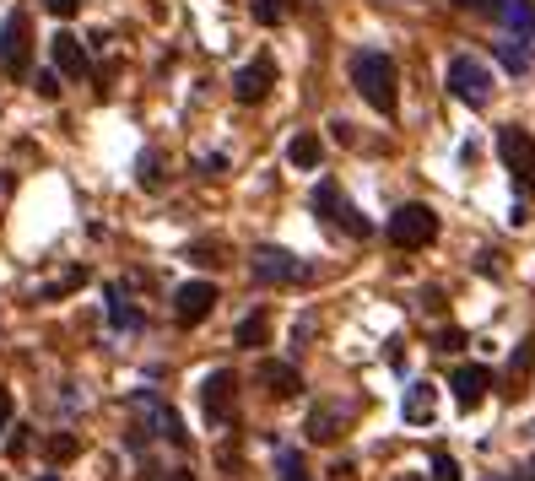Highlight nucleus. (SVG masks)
<instances>
[{
    "label": "nucleus",
    "instance_id": "obj_4",
    "mask_svg": "<svg viewBox=\"0 0 535 481\" xmlns=\"http://www.w3.org/2000/svg\"><path fill=\"white\" fill-rule=\"evenodd\" d=\"M438 238V217L427 206H417V200H411V206H400L395 217H390V244L395 249H427Z\"/></svg>",
    "mask_w": 535,
    "mask_h": 481
},
{
    "label": "nucleus",
    "instance_id": "obj_25",
    "mask_svg": "<svg viewBox=\"0 0 535 481\" xmlns=\"http://www.w3.org/2000/svg\"><path fill=\"white\" fill-rule=\"evenodd\" d=\"M82 282H87V271H71V276H65V282L44 287V292H38V298H44V303H55V298H65V292H71V287H82Z\"/></svg>",
    "mask_w": 535,
    "mask_h": 481
},
{
    "label": "nucleus",
    "instance_id": "obj_2",
    "mask_svg": "<svg viewBox=\"0 0 535 481\" xmlns=\"http://www.w3.org/2000/svg\"><path fill=\"white\" fill-rule=\"evenodd\" d=\"M33 60V28H28V11H11L0 22V71L6 76H28Z\"/></svg>",
    "mask_w": 535,
    "mask_h": 481
},
{
    "label": "nucleus",
    "instance_id": "obj_27",
    "mask_svg": "<svg viewBox=\"0 0 535 481\" xmlns=\"http://www.w3.org/2000/svg\"><path fill=\"white\" fill-rule=\"evenodd\" d=\"M44 11H49V17H76V11H82V0H44Z\"/></svg>",
    "mask_w": 535,
    "mask_h": 481
},
{
    "label": "nucleus",
    "instance_id": "obj_3",
    "mask_svg": "<svg viewBox=\"0 0 535 481\" xmlns=\"http://www.w3.org/2000/svg\"><path fill=\"white\" fill-rule=\"evenodd\" d=\"M309 200H314V211H319V217H330V222L341 227V233H352V238H368V217H357V206L341 195V184H336V179H319Z\"/></svg>",
    "mask_w": 535,
    "mask_h": 481
},
{
    "label": "nucleus",
    "instance_id": "obj_21",
    "mask_svg": "<svg viewBox=\"0 0 535 481\" xmlns=\"http://www.w3.org/2000/svg\"><path fill=\"white\" fill-rule=\"evenodd\" d=\"M336 427H341V411L325 406V411H314V417H309V438H314V444H319V438H336Z\"/></svg>",
    "mask_w": 535,
    "mask_h": 481
},
{
    "label": "nucleus",
    "instance_id": "obj_11",
    "mask_svg": "<svg viewBox=\"0 0 535 481\" xmlns=\"http://www.w3.org/2000/svg\"><path fill=\"white\" fill-rule=\"evenodd\" d=\"M292 276H303V271L292 265L287 249H271V244H260V249H254V282H265V287H271V282H292Z\"/></svg>",
    "mask_w": 535,
    "mask_h": 481
},
{
    "label": "nucleus",
    "instance_id": "obj_20",
    "mask_svg": "<svg viewBox=\"0 0 535 481\" xmlns=\"http://www.w3.org/2000/svg\"><path fill=\"white\" fill-rule=\"evenodd\" d=\"M271 341V325H265V314H249L244 325H238V346H265Z\"/></svg>",
    "mask_w": 535,
    "mask_h": 481
},
{
    "label": "nucleus",
    "instance_id": "obj_8",
    "mask_svg": "<svg viewBox=\"0 0 535 481\" xmlns=\"http://www.w3.org/2000/svg\"><path fill=\"white\" fill-rule=\"evenodd\" d=\"M211 309H217V287L211 282H184L173 292V319H179V325H206Z\"/></svg>",
    "mask_w": 535,
    "mask_h": 481
},
{
    "label": "nucleus",
    "instance_id": "obj_31",
    "mask_svg": "<svg viewBox=\"0 0 535 481\" xmlns=\"http://www.w3.org/2000/svg\"><path fill=\"white\" fill-rule=\"evenodd\" d=\"M44 481H55V476H44Z\"/></svg>",
    "mask_w": 535,
    "mask_h": 481
},
{
    "label": "nucleus",
    "instance_id": "obj_18",
    "mask_svg": "<svg viewBox=\"0 0 535 481\" xmlns=\"http://www.w3.org/2000/svg\"><path fill=\"white\" fill-rule=\"evenodd\" d=\"M530 368H535V336H525L514 346V357H508V384H525Z\"/></svg>",
    "mask_w": 535,
    "mask_h": 481
},
{
    "label": "nucleus",
    "instance_id": "obj_13",
    "mask_svg": "<svg viewBox=\"0 0 535 481\" xmlns=\"http://www.w3.org/2000/svg\"><path fill=\"white\" fill-rule=\"evenodd\" d=\"M492 390V368H481V363H465L460 373H454V400H460L465 411L481 406V395Z\"/></svg>",
    "mask_w": 535,
    "mask_h": 481
},
{
    "label": "nucleus",
    "instance_id": "obj_17",
    "mask_svg": "<svg viewBox=\"0 0 535 481\" xmlns=\"http://www.w3.org/2000/svg\"><path fill=\"white\" fill-rule=\"evenodd\" d=\"M492 49H498V60H503L514 76H525V71H530V49H525V38H514V33H508V38H498Z\"/></svg>",
    "mask_w": 535,
    "mask_h": 481
},
{
    "label": "nucleus",
    "instance_id": "obj_16",
    "mask_svg": "<svg viewBox=\"0 0 535 481\" xmlns=\"http://www.w3.org/2000/svg\"><path fill=\"white\" fill-rule=\"evenodd\" d=\"M319 157H325L319 136H292V141H287V163H292V168H319Z\"/></svg>",
    "mask_w": 535,
    "mask_h": 481
},
{
    "label": "nucleus",
    "instance_id": "obj_12",
    "mask_svg": "<svg viewBox=\"0 0 535 481\" xmlns=\"http://www.w3.org/2000/svg\"><path fill=\"white\" fill-rule=\"evenodd\" d=\"M49 55H55V71H60V76H76V82L92 71V65H87V49H82V38H76V33H55Z\"/></svg>",
    "mask_w": 535,
    "mask_h": 481
},
{
    "label": "nucleus",
    "instance_id": "obj_32",
    "mask_svg": "<svg viewBox=\"0 0 535 481\" xmlns=\"http://www.w3.org/2000/svg\"><path fill=\"white\" fill-rule=\"evenodd\" d=\"M0 481H6V476H0Z\"/></svg>",
    "mask_w": 535,
    "mask_h": 481
},
{
    "label": "nucleus",
    "instance_id": "obj_15",
    "mask_svg": "<svg viewBox=\"0 0 535 481\" xmlns=\"http://www.w3.org/2000/svg\"><path fill=\"white\" fill-rule=\"evenodd\" d=\"M433 406H438V390H433V384H411V390H406V400H400V411H406V422L411 427H427V422H433Z\"/></svg>",
    "mask_w": 535,
    "mask_h": 481
},
{
    "label": "nucleus",
    "instance_id": "obj_1",
    "mask_svg": "<svg viewBox=\"0 0 535 481\" xmlns=\"http://www.w3.org/2000/svg\"><path fill=\"white\" fill-rule=\"evenodd\" d=\"M352 87L363 92L379 114H395L400 76H395V60L384 55V49H357V55H352Z\"/></svg>",
    "mask_w": 535,
    "mask_h": 481
},
{
    "label": "nucleus",
    "instance_id": "obj_29",
    "mask_svg": "<svg viewBox=\"0 0 535 481\" xmlns=\"http://www.w3.org/2000/svg\"><path fill=\"white\" fill-rule=\"evenodd\" d=\"M11 427V390H0V433Z\"/></svg>",
    "mask_w": 535,
    "mask_h": 481
},
{
    "label": "nucleus",
    "instance_id": "obj_9",
    "mask_svg": "<svg viewBox=\"0 0 535 481\" xmlns=\"http://www.w3.org/2000/svg\"><path fill=\"white\" fill-rule=\"evenodd\" d=\"M492 22H503L514 38H535V6L530 0H476Z\"/></svg>",
    "mask_w": 535,
    "mask_h": 481
},
{
    "label": "nucleus",
    "instance_id": "obj_14",
    "mask_svg": "<svg viewBox=\"0 0 535 481\" xmlns=\"http://www.w3.org/2000/svg\"><path fill=\"white\" fill-rule=\"evenodd\" d=\"M260 384H265L271 395H282V400L303 395V379H298V368H292V363H271V357L260 363Z\"/></svg>",
    "mask_w": 535,
    "mask_h": 481
},
{
    "label": "nucleus",
    "instance_id": "obj_19",
    "mask_svg": "<svg viewBox=\"0 0 535 481\" xmlns=\"http://www.w3.org/2000/svg\"><path fill=\"white\" fill-rule=\"evenodd\" d=\"M109 319H114L119 330H136V325H141V314L125 303V292H119V287H109Z\"/></svg>",
    "mask_w": 535,
    "mask_h": 481
},
{
    "label": "nucleus",
    "instance_id": "obj_23",
    "mask_svg": "<svg viewBox=\"0 0 535 481\" xmlns=\"http://www.w3.org/2000/svg\"><path fill=\"white\" fill-rule=\"evenodd\" d=\"M49 460H55V465L76 460V433H55V438H49Z\"/></svg>",
    "mask_w": 535,
    "mask_h": 481
},
{
    "label": "nucleus",
    "instance_id": "obj_24",
    "mask_svg": "<svg viewBox=\"0 0 535 481\" xmlns=\"http://www.w3.org/2000/svg\"><path fill=\"white\" fill-rule=\"evenodd\" d=\"M427 481H465L460 476V460H449V454H433V476Z\"/></svg>",
    "mask_w": 535,
    "mask_h": 481
},
{
    "label": "nucleus",
    "instance_id": "obj_28",
    "mask_svg": "<svg viewBox=\"0 0 535 481\" xmlns=\"http://www.w3.org/2000/svg\"><path fill=\"white\" fill-rule=\"evenodd\" d=\"M460 346H465V330H438V352H460Z\"/></svg>",
    "mask_w": 535,
    "mask_h": 481
},
{
    "label": "nucleus",
    "instance_id": "obj_26",
    "mask_svg": "<svg viewBox=\"0 0 535 481\" xmlns=\"http://www.w3.org/2000/svg\"><path fill=\"white\" fill-rule=\"evenodd\" d=\"M38 98H60V71H38Z\"/></svg>",
    "mask_w": 535,
    "mask_h": 481
},
{
    "label": "nucleus",
    "instance_id": "obj_6",
    "mask_svg": "<svg viewBox=\"0 0 535 481\" xmlns=\"http://www.w3.org/2000/svg\"><path fill=\"white\" fill-rule=\"evenodd\" d=\"M498 157L519 184H535V136L530 130H519V125L498 130Z\"/></svg>",
    "mask_w": 535,
    "mask_h": 481
},
{
    "label": "nucleus",
    "instance_id": "obj_10",
    "mask_svg": "<svg viewBox=\"0 0 535 481\" xmlns=\"http://www.w3.org/2000/svg\"><path fill=\"white\" fill-rule=\"evenodd\" d=\"M271 87H276V60H265V55L249 60L244 71L233 76V98H238V103H260Z\"/></svg>",
    "mask_w": 535,
    "mask_h": 481
},
{
    "label": "nucleus",
    "instance_id": "obj_30",
    "mask_svg": "<svg viewBox=\"0 0 535 481\" xmlns=\"http://www.w3.org/2000/svg\"><path fill=\"white\" fill-rule=\"evenodd\" d=\"M173 481H195V476L190 471H173Z\"/></svg>",
    "mask_w": 535,
    "mask_h": 481
},
{
    "label": "nucleus",
    "instance_id": "obj_5",
    "mask_svg": "<svg viewBox=\"0 0 535 481\" xmlns=\"http://www.w3.org/2000/svg\"><path fill=\"white\" fill-rule=\"evenodd\" d=\"M449 92L460 103H471V109H481V103H492V71L471 55H454L449 60Z\"/></svg>",
    "mask_w": 535,
    "mask_h": 481
},
{
    "label": "nucleus",
    "instance_id": "obj_22",
    "mask_svg": "<svg viewBox=\"0 0 535 481\" xmlns=\"http://www.w3.org/2000/svg\"><path fill=\"white\" fill-rule=\"evenodd\" d=\"M282 17H287V0H254V22L260 28H276Z\"/></svg>",
    "mask_w": 535,
    "mask_h": 481
},
{
    "label": "nucleus",
    "instance_id": "obj_7",
    "mask_svg": "<svg viewBox=\"0 0 535 481\" xmlns=\"http://www.w3.org/2000/svg\"><path fill=\"white\" fill-rule=\"evenodd\" d=\"M233 400H238V379H233V368L206 373V384H200V406H206V422H211V427H222L227 417H233Z\"/></svg>",
    "mask_w": 535,
    "mask_h": 481
}]
</instances>
